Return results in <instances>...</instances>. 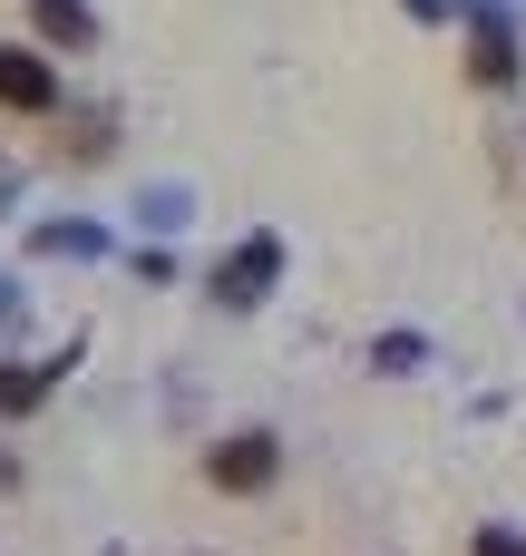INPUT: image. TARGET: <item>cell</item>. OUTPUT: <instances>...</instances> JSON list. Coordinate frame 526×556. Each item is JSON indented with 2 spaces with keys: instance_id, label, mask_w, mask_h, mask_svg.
Listing matches in <instances>:
<instances>
[{
  "instance_id": "cell-1",
  "label": "cell",
  "mask_w": 526,
  "mask_h": 556,
  "mask_svg": "<svg viewBox=\"0 0 526 556\" xmlns=\"http://www.w3.org/2000/svg\"><path fill=\"white\" fill-rule=\"evenodd\" d=\"M205 479H215L224 498H264V489L283 479V440H273V430H224V440L205 450Z\"/></svg>"
},
{
  "instance_id": "cell-2",
  "label": "cell",
  "mask_w": 526,
  "mask_h": 556,
  "mask_svg": "<svg viewBox=\"0 0 526 556\" xmlns=\"http://www.w3.org/2000/svg\"><path fill=\"white\" fill-rule=\"evenodd\" d=\"M273 274H283V235H244V244H234V264H215V303L254 313V303L273 293Z\"/></svg>"
},
{
  "instance_id": "cell-3",
  "label": "cell",
  "mask_w": 526,
  "mask_h": 556,
  "mask_svg": "<svg viewBox=\"0 0 526 556\" xmlns=\"http://www.w3.org/2000/svg\"><path fill=\"white\" fill-rule=\"evenodd\" d=\"M469 78L478 88H517V29L488 0H469Z\"/></svg>"
},
{
  "instance_id": "cell-4",
  "label": "cell",
  "mask_w": 526,
  "mask_h": 556,
  "mask_svg": "<svg viewBox=\"0 0 526 556\" xmlns=\"http://www.w3.org/2000/svg\"><path fill=\"white\" fill-rule=\"evenodd\" d=\"M0 108H10V117H49V108H59V68H49L39 49H20V39L0 49Z\"/></svg>"
},
{
  "instance_id": "cell-5",
  "label": "cell",
  "mask_w": 526,
  "mask_h": 556,
  "mask_svg": "<svg viewBox=\"0 0 526 556\" xmlns=\"http://www.w3.org/2000/svg\"><path fill=\"white\" fill-rule=\"evenodd\" d=\"M59 371H68V352H59V362H0V420H29V410L59 391Z\"/></svg>"
},
{
  "instance_id": "cell-6",
  "label": "cell",
  "mask_w": 526,
  "mask_h": 556,
  "mask_svg": "<svg viewBox=\"0 0 526 556\" xmlns=\"http://www.w3.org/2000/svg\"><path fill=\"white\" fill-rule=\"evenodd\" d=\"M29 29H39L49 49H88V39H98V10H88V0H29Z\"/></svg>"
},
{
  "instance_id": "cell-7",
  "label": "cell",
  "mask_w": 526,
  "mask_h": 556,
  "mask_svg": "<svg viewBox=\"0 0 526 556\" xmlns=\"http://www.w3.org/2000/svg\"><path fill=\"white\" fill-rule=\"evenodd\" d=\"M469 556H526V528H478V538H469Z\"/></svg>"
},
{
  "instance_id": "cell-8",
  "label": "cell",
  "mask_w": 526,
  "mask_h": 556,
  "mask_svg": "<svg viewBox=\"0 0 526 556\" xmlns=\"http://www.w3.org/2000/svg\"><path fill=\"white\" fill-rule=\"evenodd\" d=\"M39 254H98V235H88V225H49V235H39Z\"/></svg>"
},
{
  "instance_id": "cell-9",
  "label": "cell",
  "mask_w": 526,
  "mask_h": 556,
  "mask_svg": "<svg viewBox=\"0 0 526 556\" xmlns=\"http://www.w3.org/2000/svg\"><path fill=\"white\" fill-rule=\"evenodd\" d=\"M371 362H381V371H410V362H420V332H390V342H371Z\"/></svg>"
},
{
  "instance_id": "cell-10",
  "label": "cell",
  "mask_w": 526,
  "mask_h": 556,
  "mask_svg": "<svg viewBox=\"0 0 526 556\" xmlns=\"http://www.w3.org/2000/svg\"><path fill=\"white\" fill-rule=\"evenodd\" d=\"M10 489H20V459H10V450H0V498H10Z\"/></svg>"
},
{
  "instance_id": "cell-11",
  "label": "cell",
  "mask_w": 526,
  "mask_h": 556,
  "mask_svg": "<svg viewBox=\"0 0 526 556\" xmlns=\"http://www.w3.org/2000/svg\"><path fill=\"white\" fill-rule=\"evenodd\" d=\"M0 186H10V176H0Z\"/></svg>"
}]
</instances>
